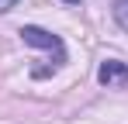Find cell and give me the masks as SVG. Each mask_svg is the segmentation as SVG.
Listing matches in <instances>:
<instances>
[{"instance_id": "obj_1", "label": "cell", "mask_w": 128, "mask_h": 124, "mask_svg": "<svg viewBox=\"0 0 128 124\" xmlns=\"http://www.w3.org/2000/svg\"><path fill=\"white\" fill-rule=\"evenodd\" d=\"M18 35H21L24 45L42 48V52H52V55H56V65H62V62H66V45H62V38H59V35L45 31V28H38V24H24Z\"/></svg>"}, {"instance_id": "obj_2", "label": "cell", "mask_w": 128, "mask_h": 124, "mask_svg": "<svg viewBox=\"0 0 128 124\" xmlns=\"http://www.w3.org/2000/svg\"><path fill=\"white\" fill-rule=\"evenodd\" d=\"M97 83L100 86H128V65L125 62H118V59H107L100 62V69H97Z\"/></svg>"}, {"instance_id": "obj_3", "label": "cell", "mask_w": 128, "mask_h": 124, "mask_svg": "<svg viewBox=\"0 0 128 124\" xmlns=\"http://www.w3.org/2000/svg\"><path fill=\"white\" fill-rule=\"evenodd\" d=\"M114 21L128 31V0H118V3H114Z\"/></svg>"}, {"instance_id": "obj_4", "label": "cell", "mask_w": 128, "mask_h": 124, "mask_svg": "<svg viewBox=\"0 0 128 124\" xmlns=\"http://www.w3.org/2000/svg\"><path fill=\"white\" fill-rule=\"evenodd\" d=\"M21 0H0V14H7V10H14Z\"/></svg>"}, {"instance_id": "obj_5", "label": "cell", "mask_w": 128, "mask_h": 124, "mask_svg": "<svg viewBox=\"0 0 128 124\" xmlns=\"http://www.w3.org/2000/svg\"><path fill=\"white\" fill-rule=\"evenodd\" d=\"M62 3H80V0H62Z\"/></svg>"}]
</instances>
